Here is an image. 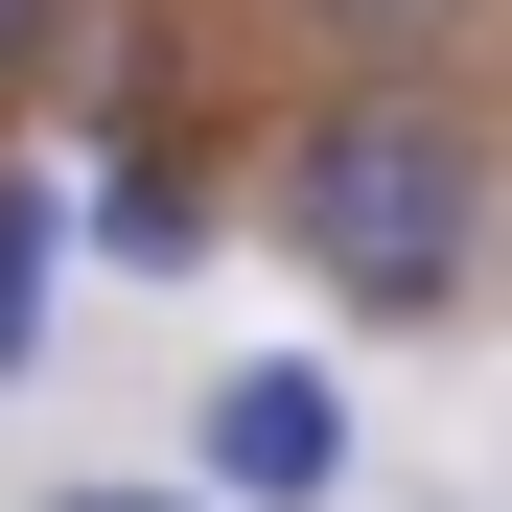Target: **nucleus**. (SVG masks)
Listing matches in <instances>:
<instances>
[{
  "label": "nucleus",
  "mask_w": 512,
  "mask_h": 512,
  "mask_svg": "<svg viewBox=\"0 0 512 512\" xmlns=\"http://www.w3.org/2000/svg\"><path fill=\"white\" fill-rule=\"evenodd\" d=\"M256 233H280L350 326H466L489 256H512V140L443 70H326V94H280V140H256Z\"/></svg>",
  "instance_id": "nucleus-1"
},
{
  "label": "nucleus",
  "mask_w": 512,
  "mask_h": 512,
  "mask_svg": "<svg viewBox=\"0 0 512 512\" xmlns=\"http://www.w3.org/2000/svg\"><path fill=\"white\" fill-rule=\"evenodd\" d=\"M47 512H210V489H47Z\"/></svg>",
  "instance_id": "nucleus-7"
},
{
  "label": "nucleus",
  "mask_w": 512,
  "mask_h": 512,
  "mask_svg": "<svg viewBox=\"0 0 512 512\" xmlns=\"http://www.w3.org/2000/svg\"><path fill=\"white\" fill-rule=\"evenodd\" d=\"M210 233H233V163L187 117H117L70 163V256H117V280H210Z\"/></svg>",
  "instance_id": "nucleus-3"
},
{
  "label": "nucleus",
  "mask_w": 512,
  "mask_h": 512,
  "mask_svg": "<svg viewBox=\"0 0 512 512\" xmlns=\"http://www.w3.org/2000/svg\"><path fill=\"white\" fill-rule=\"evenodd\" d=\"M280 24L326 47V70H443V47H489L512 0H280Z\"/></svg>",
  "instance_id": "nucleus-5"
},
{
  "label": "nucleus",
  "mask_w": 512,
  "mask_h": 512,
  "mask_svg": "<svg viewBox=\"0 0 512 512\" xmlns=\"http://www.w3.org/2000/svg\"><path fill=\"white\" fill-rule=\"evenodd\" d=\"M187 489L210 512H326V489H350V373H326V350H233L187 396Z\"/></svg>",
  "instance_id": "nucleus-2"
},
{
  "label": "nucleus",
  "mask_w": 512,
  "mask_h": 512,
  "mask_svg": "<svg viewBox=\"0 0 512 512\" xmlns=\"http://www.w3.org/2000/svg\"><path fill=\"white\" fill-rule=\"evenodd\" d=\"M47 326H70V163H0V396L47 373Z\"/></svg>",
  "instance_id": "nucleus-4"
},
{
  "label": "nucleus",
  "mask_w": 512,
  "mask_h": 512,
  "mask_svg": "<svg viewBox=\"0 0 512 512\" xmlns=\"http://www.w3.org/2000/svg\"><path fill=\"white\" fill-rule=\"evenodd\" d=\"M47 70H70V0H0V117H24Z\"/></svg>",
  "instance_id": "nucleus-6"
}]
</instances>
